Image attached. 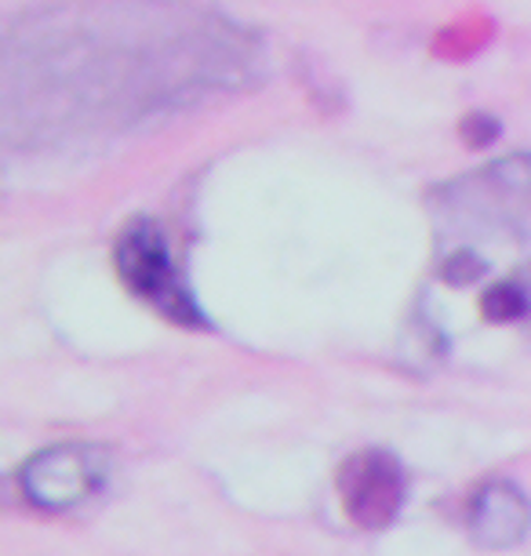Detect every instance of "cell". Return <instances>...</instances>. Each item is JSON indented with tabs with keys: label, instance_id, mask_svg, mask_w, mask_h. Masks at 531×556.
Returning a JSON list of instances; mask_svg holds the SVG:
<instances>
[{
	"label": "cell",
	"instance_id": "1",
	"mask_svg": "<svg viewBox=\"0 0 531 556\" xmlns=\"http://www.w3.org/2000/svg\"><path fill=\"white\" fill-rule=\"evenodd\" d=\"M437 212L466 237L531 240V156H503L447 182Z\"/></svg>",
	"mask_w": 531,
	"mask_h": 556
},
{
	"label": "cell",
	"instance_id": "2",
	"mask_svg": "<svg viewBox=\"0 0 531 556\" xmlns=\"http://www.w3.org/2000/svg\"><path fill=\"white\" fill-rule=\"evenodd\" d=\"M113 266H117L124 288L146 306H153L161 317L175 324H204L201 309L182 285L179 266L172 258L168 237L161 233L157 223H131L121 229L113 244Z\"/></svg>",
	"mask_w": 531,
	"mask_h": 556
},
{
	"label": "cell",
	"instance_id": "3",
	"mask_svg": "<svg viewBox=\"0 0 531 556\" xmlns=\"http://www.w3.org/2000/svg\"><path fill=\"white\" fill-rule=\"evenodd\" d=\"M113 458L106 447L85 444H55L37 451L34 458L23 462L18 469V491L34 509L40 513H69L85 506L91 495H99L110 480Z\"/></svg>",
	"mask_w": 531,
	"mask_h": 556
},
{
	"label": "cell",
	"instance_id": "4",
	"mask_svg": "<svg viewBox=\"0 0 531 556\" xmlns=\"http://www.w3.org/2000/svg\"><path fill=\"white\" fill-rule=\"evenodd\" d=\"M408 498V477L397 455L390 451H357L342 462L339 469V502L342 513L357 523V528H387L397 520Z\"/></svg>",
	"mask_w": 531,
	"mask_h": 556
},
{
	"label": "cell",
	"instance_id": "5",
	"mask_svg": "<svg viewBox=\"0 0 531 556\" xmlns=\"http://www.w3.org/2000/svg\"><path fill=\"white\" fill-rule=\"evenodd\" d=\"M531 506L509 480H492L477 488L466 502V528L484 549H509L528 534Z\"/></svg>",
	"mask_w": 531,
	"mask_h": 556
},
{
	"label": "cell",
	"instance_id": "6",
	"mask_svg": "<svg viewBox=\"0 0 531 556\" xmlns=\"http://www.w3.org/2000/svg\"><path fill=\"white\" fill-rule=\"evenodd\" d=\"M484 309L498 320H520L531 328V266L520 269L514 280H503L488 291Z\"/></svg>",
	"mask_w": 531,
	"mask_h": 556
}]
</instances>
